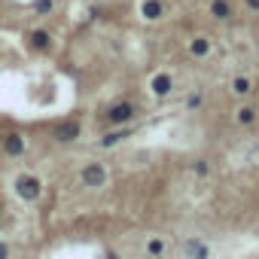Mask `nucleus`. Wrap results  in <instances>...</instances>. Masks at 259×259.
Wrapping results in <instances>:
<instances>
[{
    "instance_id": "obj_12",
    "label": "nucleus",
    "mask_w": 259,
    "mask_h": 259,
    "mask_svg": "<svg viewBox=\"0 0 259 259\" xmlns=\"http://www.w3.org/2000/svg\"><path fill=\"white\" fill-rule=\"evenodd\" d=\"M250 89H253V85H250L247 76H238V79L232 82V92H235V95H250Z\"/></svg>"
},
{
    "instance_id": "obj_9",
    "label": "nucleus",
    "mask_w": 259,
    "mask_h": 259,
    "mask_svg": "<svg viewBox=\"0 0 259 259\" xmlns=\"http://www.w3.org/2000/svg\"><path fill=\"white\" fill-rule=\"evenodd\" d=\"M210 16H213V19H229V16H232L229 0H213V4H210Z\"/></svg>"
},
{
    "instance_id": "obj_3",
    "label": "nucleus",
    "mask_w": 259,
    "mask_h": 259,
    "mask_svg": "<svg viewBox=\"0 0 259 259\" xmlns=\"http://www.w3.org/2000/svg\"><path fill=\"white\" fill-rule=\"evenodd\" d=\"M79 138V122L76 119H67V122H58L55 125V141L58 144H70Z\"/></svg>"
},
{
    "instance_id": "obj_14",
    "label": "nucleus",
    "mask_w": 259,
    "mask_h": 259,
    "mask_svg": "<svg viewBox=\"0 0 259 259\" xmlns=\"http://www.w3.org/2000/svg\"><path fill=\"white\" fill-rule=\"evenodd\" d=\"M147 253H150V256H162V253H165V244H162L159 238H153V241L147 244Z\"/></svg>"
},
{
    "instance_id": "obj_5",
    "label": "nucleus",
    "mask_w": 259,
    "mask_h": 259,
    "mask_svg": "<svg viewBox=\"0 0 259 259\" xmlns=\"http://www.w3.org/2000/svg\"><path fill=\"white\" fill-rule=\"evenodd\" d=\"M4 153H7V156H22V153H25V138L16 135V132L7 135V138H4Z\"/></svg>"
},
{
    "instance_id": "obj_6",
    "label": "nucleus",
    "mask_w": 259,
    "mask_h": 259,
    "mask_svg": "<svg viewBox=\"0 0 259 259\" xmlns=\"http://www.w3.org/2000/svg\"><path fill=\"white\" fill-rule=\"evenodd\" d=\"M150 89H153V95H159V98H165V95L171 92V76H168V73H159V76H153V82H150Z\"/></svg>"
},
{
    "instance_id": "obj_2",
    "label": "nucleus",
    "mask_w": 259,
    "mask_h": 259,
    "mask_svg": "<svg viewBox=\"0 0 259 259\" xmlns=\"http://www.w3.org/2000/svg\"><path fill=\"white\" fill-rule=\"evenodd\" d=\"M132 119H135V104H128V101L113 104V107L107 110V122H110V125H125V122H132Z\"/></svg>"
},
{
    "instance_id": "obj_17",
    "label": "nucleus",
    "mask_w": 259,
    "mask_h": 259,
    "mask_svg": "<svg viewBox=\"0 0 259 259\" xmlns=\"http://www.w3.org/2000/svg\"><path fill=\"white\" fill-rule=\"evenodd\" d=\"M247 7L250 10H259V0H247Z\"/></svg>"
},
{
    "instance_id": "obj_8",
    "label": "nucleus",
    "mask_w": 259,
    "mask_h": 259,
    "mask_svg": "<svg viewBox=\"0 0 259 259\" xmlns=\"http://www.w3.org/2000/svg\"><path fill=\"white\" fill-rule=\"evenodd\" d=\"M49 43H52L49 31H34V34H31V46H34L37 52H46V49H49Z\"/></svg>"
},
{
    "instance_id": "obj_15",
    "label": "nucleus",
    "mask_w": 259,
    "mask_h": 259,
    "mask_svg": "<svg viewBox=\"0 0 259 259\" xmlns=\"http://www.w3.org/2000/svg\"><path fill=\"white\" fill-rule=\"evenodd\" d=\"M52 10V0H40V4H37V13H49Z\"/></svg>"
},
{
    "instance_id": "obj_1",
    "label": "nucleus",
    "mask_w": 259,
    "mask_h": 259,
    "mask_svg": "<svg viewBox=\"0 0 259 259\" xmlns=\"http://www.w3.org/2000/svg\"><path fill=\"white\" fill-rule=\"evenodd\" d=\"M40 192H43L40 177H34V174H19V177H16V195H19L22 201H37Z\"/></svg>"
},
{
    "instance_id": "obj_4",
    "label": "nucleus",
    "mask_w": 259,
    "mask_h": 259,
    "mask_svg": "<svg viewBox=\"0 0 259 259\" xmlns=\"http://www.w3.org/2000/svg\"><path fill=\"white\" fill-rule=\"evenodd\" d=\"M82 183L85 186H104L107 183V171H104V165H98V162H92V165H85L82 168Z\"/></svg>"
},
{
    "instance_id": "obj_13",
    "label": "nucleus",
    "mask_w": 259,
    "mask_h": 259,
    "mask_svg": "<svg viewBox=\"0 0 259 259\" xmlns=\"http://www.w3.org/2000/svg\"><path fill=\"white\" fill-rule=\"evenodd\" d=\"M253 119H256V110H253V107H241V110H238V122H241V125H250Z\"/></svg>"
},
{
    "instance_id": "obj_7",
    "label": "nucleus",
    "mask_w": 259,
    "mask_h": 259,
    "mask_svg": "<svg viewBox=\"0 0 259 259\" xmlns=\"http://www.w3.org/2000/svg\"><path fill=\"white\" fill-rule=\"evenodd\" d=\"M141 13H144V19L156 22V19H162V4H159V0H144V7H141Z\"/></svg>"
},
{
    "instance_id": "obj_11",
    "label": "nucleus",
    "mask_w": 259,
    "mask_h": 259,
    "mask_svg": "<svg viewBox=\"0 0 259 259\" xmlns=\"http://www.w3.org/2000/svg\"><path fill=\"white\" fill-rule=\"evenodd\" d=\"M128 135H132V132H128V128H119V132H110L104 141H101V147H113V144H119V141H125Z\"/></svg>"
},
{
    "instance_id": "obj_16",
    "label": "nucleus",
    "mask_w": 259,
    "mask_h": 259,
    "mask_svg": "<svg viewBox=\"0 0 259 259\" xmlns=\"http://www.w3.org/2000/svg\"><path fill=\"white\" fill-rule=\"evenodd\" d=\"M7 256H10V247H7L4 241H0V259H7Z\"/></svg>"
},
{
    "instance_id": "obj_10",
    "label": "nucleus",
    "mask_w": 259,
    "mask_h": 259,
    "mask_svg": "<svg viewBox=\"0 0 259 259\" xmlns=\"http://www.w3.org/2000/svg\"><path fill=\"white\" fill-rule=\"evenodd\" d=\"M189 52H192V55H198V58H201V55H207V52H210V43H207V40H204V37H195V40H192V43H189Z\"/></svg>"
}]
</instances>
